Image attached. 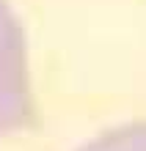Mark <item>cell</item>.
Masks as SVG:
<instances>
[{
  "mask_svg": "<svg viewBox=\"0 0 146 151\" xmlns=\"http://www.w3.org/2000/svg\"><path fill=\"white\" fill-rule=\"evenodd\" d=\"M33 121V93L28 72V41L8 0H0V137Z\"/></svg>",
  "mask_w": 146,
  "mask_h": 151,
  "instance_id": "cell-1",
  "label": "cell"
},
{
  "mask_svg": "<svg viewBox=\"0 0 146 151\" xmlns=\"http://www.w3.org/2000/svg\"><path fill=\"white\" fill-rule=\"evenodd\" d=\"M77 151H146V121L127 124L88 140Z\"/></svg>",
  "mask_w": 146,
  "mask_h": 151,
  "instance_id": "cell-2",
  "label": "cell"
}]
</instances>
